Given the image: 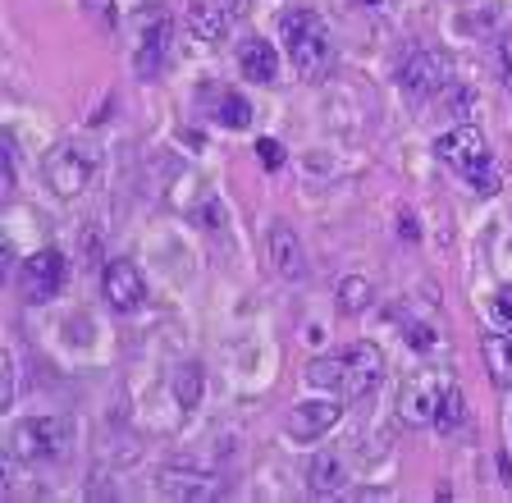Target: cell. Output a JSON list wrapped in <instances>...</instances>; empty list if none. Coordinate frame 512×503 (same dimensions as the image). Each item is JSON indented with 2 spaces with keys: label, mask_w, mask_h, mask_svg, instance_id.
Instances as JSON below:
<instances>
[{
  "label": "cell",
  "mask_w": 512,
  "mask_h": 503,
  "mask_svg": "<svg viewBox=\"0 0 512 503\" xmlns=\"http://www.w3.org/2000/svg\"><path fill=\"white\" fill-rule=\"evenodd\" d=\"M238 69H243L252 83H275L279 78V51L266 42V37H247L238 46Z\"/></svg>",
  "instance_id": "obj_15"
},
{
  "label": "cell",
  "mask_w": 512,
  "mask_h": 503,
  "mask_svg": "<svg viewBox=\"0 0 512 503\" xmlns=\"http://www.w3.org/2000/svg\"><path fill=\"white\" fill-rule=\"evenodd\" d=\"M83 10H87V19L101 28V33H110L119 23V10H115V0H83Z\"/></svg>",
  "instance_id": "obj_25"
},
{
  "label": "cell",
  "mask_w": 512,
  "mask_h": 503,
  "mask_svg": "<svg viewBox=\"0 0 512 503\" xmlns=\"http://www.w3.org/2000/svg\"><path fill=\"white\" fill-rule=\"evenodd\" d=\"M211 119L224 124V129H247V124H252V106H247L238 92H220L211 106Z\"/></svg>",
  "instance_id": "obj_20"
},
{
  "label": "cell",
  "mask_w": 512,
  "mask_h": 503,
  "mask_svg": "<svg viewBox=\"0 0 512 503\" xmlns=\"http://www.w3.org/2000/svg\"><path fill=\"white\" fill-rule=\"evenodd\" d=\"M439 394H444V385H439V375L421 371L412 375L403 389H398V421L412 430L421 426H435V407H439Z\"/></svg>",
  "instance_id": "obj_9"
},
{
  "label": "cell",
  "mask_w": 512,
  "mask_h": 503,
  "mask_svg": "<svg viewBox=\"0 0 512 503\" xmlns=\"http://www.w3.org/2000/svg\"><path fill=\"white\" fill-rule=\"evenodd\" d=\"M188 33L197 37V42H206V46H220V42H229V19L234 14L224 10V0H188Z\"/></svg>",
  "instance_id": "obj_14"
},
{
  "label": "cell",
  "mask_w": 512,
  "mask_h": 503,
  "mask_svg": "<svg viewBox=\"0 0 512 503\" xmlns=\"http://www.w3.org/2000/svg\"><path fill=\"white\" fill-rule=\"evenodd\" d=\"M343 417V398H311V403H298L293 407V417H288V435L298 439V444H311V439L330 435Z\"/></svg>",
  "instance_id": "obj_13"
},
{
  "label": "cell",
  "mask_w": 512,
  "mask_h": 503,
  "mask_svg": "<svg viewBox=\"0 0 512 503\" xmlns=\"http://www.w3.org/2000/svg\"><path fill=\"white\" fill-rule=\"evenodd\" d=\"M384 380V353L375 343H352L343 353V398H366Z\"/></svg>",
  "instance_id": "obj_10"
},
{
  "label": "cell",
  "mask_w": 512,
  "mask_h": 503,
  "mask_svg": "<svg viewBox=\"0 0 512 503\" xmlns=\"http://www.w3.org/2000/svg\"><path fill=\"white\" fill-rule=\"evenodd\" d=\"M270 266H275V275L284 284H307L311 261L293 225H270Z\"/></svg>",
  "instance_id": "obj_12"
},
{
  "label": "cell",
  "mask_w": 512,
  "mask_h": 503,
  "mask_svg": "<svg viewBox=\"0 0 512 503\" xmlns=\"http://www.w3.org/2000/svg\"><path fill=\"white\" fill-rule=\"evenodd\" d=\"M508 439H512V417H508Z\"/></svg>",
  "instance_id": "obj_31"
},
{
  "label": "cell",
  "mask_w": 512,
  "mask_h": 503,
  "mask_svg": "<svg viewBox=\"0 0 512 503\" xmlns=\"http://www.w3.org/2000/svg\"><path fill=\"white\" fill-rule=\"evenodd\" d=\"M307 385L316 389H343V353H330V357H311L307 362Z\"/></svg>",
  "instance_id": "obj_22"
},
{
  "label": "cell",
  "mask_w": 512,
  "mask_h": 503,
  "mask_svg": "<svg viewBox=\"0 0 512 503\" xmlns=\"http://www.w3.org/2000/svg\"><path fill=\"white\" fill-rule=\"evenodd\" d=\"M69 279V261H64L60 247H42L23 261V298L28 302H51Z\"/></svg>",
  "instance_id": "obj_8"
},
{
  "label": "cell",
  "mask_w": 512,
  "mask_h": 503,
  "mask_svg": "<svg viewBox=\"0 0 512 503\" xmlns=\"http://www.w3.org/2000/svg\"><path fill=\"white\" fill-rule=\"evenodd\" d=\"M448 83H453V60L444 51H435V46H416L403 65H398V87L416 101L439 97Z\"/></svg>",
  "instance_id": "obj_5"
},
{
  "label": "cell",
  "mask_w": 512,
  "mask_h": 503,
  "mask_svg": "<svg viewBox=\"0 0 512 503\" xmlns=\"http://www.w3.org/2000/svg\"><path fill=\"white\" fill-rule=\"evenodd\" d=\"M435 151H439V161L453 165V170H458L480 197H494V193H499V170H494L490 142H485V133H480L476 124H467V119H462L458 129L439 133Z\"/></svg>",
  "instance_id": "obj_2"
},
{
  "label": "cell",
  "mask_w": 512,
  "mask_h": 503,
  "mask_svg": "<svg viewBox=\"0 0 512 503\" xmlns=\"http://www.w3.org/2000/svg\"><path fill=\"white\" fill-rule=\"evenodd\" d=\"M462 421H467V398H462L458 385H444V394H439V407H435V426L439 430H458Z\"/></svg>",
  "instance_id": "obj_23"
},
{
  "label": "cell",
  "mask_w": 512,
  "mask_h": 503,
  "mask_svg": "<svg viewBox=\"0 0 512 503\" xmlns=\"http://www.w3.org/2000/svg\"><path fill=\"white\" fill-rule=\"evenodd\" d=\"M398 234H403L407 238V243H416V238H421V229H416V215H398Z\"/></svg>",
  "instance_id": "obj_30"
},
{
  "label": "cell",
  "mask_w": 512,
  "mask_h": 503,
  "mask_svg": "<svg viewBox=\"0 0 512 503\" xmlns=\"http://www.w3.org/2000/svg\"><path fill=\"white\" fill-rule=\"evenodd\" d=\"M343 485H348V462H343V453H316L307 467V490L316 494V499H330Z\"/></svg>",
  "instance_id": "obj_16"
},
{
  "label": "cell",
  "mask_w": 512,
  "mask_h": 503,
  "mask_svg": "<svg viewBox=\"0 0 512 503\" xmlns=\"http://www.w3.org/2000/svg\"><path fill=\"white\" fill-rule=\"evenodd\" d=\"M371 5H375V0H371Z\"/></svg>",
  "instance_id": "obj_32"
},
{
  "label": "cell",
  "mask_w": 512,
  "mask_h": 503,
  "mask_svg": "<svg viewBox=\"0 0 512 503\" xmlns=\"http://www.w3.org/2000/svg\"><path fill=\"white\" fill-rule=\"evenodd\" d=\"M174 403L183 407V412H192V407L202 403V389H206V371L197 362H183L179 371H174Z\"/></svg>",
  "instance_id": "obj_19"
},
{
  "label": "cell",
  "mask_w": 512,
  "mask_h": 503,
  "mask_svg": "<svg viewBox=\"0 0 512 503\" xmlns=\"http://www.w3.org/2000/svg\"><path fill=\"white\" fill-rule=\"evenodd\" d=\"M101 289H106V302L115 311H138L142 302H147V279H142V270L124 257L106 261V270H101Z\"/></svg>",
  "instance_id": "obj_11"
},
{
  "label": "cell",
  "mask_w": 512,
  "mask_h": 503,
  "mask_svg": "<svg viewBox=\"0 0 512 503\" xmlns=\"http://www.w3.org/2000/svg\"><path fill=\"white\" fill-rule=\"evenodd\" d=\"M0 380H5V389H0V407L10 412L14 389H19V366H14V353H0Z\"/></svg>",
  "instance_id": "obj_26"
},
{
  "label": "cell",
  "mask_w": 512,
  "mask_h": 503,
  "mask_svg": "<svg viewBox=\"0 0 512 503\" xmlns=\"http://www.w3.org/2000/svg\"><path fill=\"white\" fill-rule=\"evenodd\" d=\"M19 188V161H14V142H5V193Z\"/></svg>",
  "instance_id": "obj_28"
},
{
  "label": "cell",
  "mask_w": 512,
  "mask_h": 503,
  "mask_svg": "<svg viewBox=\"0 0 512 503\" xmlns=\"http://www.w3.org/2000/svg\"><path fill=\"white\" fill-rule=\"evenodd\" d=\"M96 165H101V156H96V147H92L87 138H64V142H55V147L46 151V161H42L46 188H51L60 202H74L78 193H87V188H92Z\"/></svg>",
  "instance_id": "obj_3"
},
{
  "label": "cell",
  "mask_w": 512,
  "mask_h": 503,
  "mask_svg": "<svg viewBox=\"0 0 512 503\" xmlns=\"http://www.w3.org/2000/svg\"><path fill=\"white\" fill-rule=\"evenodd\" d=\"M256 151H261V165H266V170H279V165H284V147H279L275 138H261Z\"/></svg>",
  "instance_id": "obj_27"
},
{
  "label": "cell",
  "mask_w": 512,
  "mask_h": 503,
  "mask_svg": "<svg viewBox=\"0 0 512 503\" xmlns=\"http://www.w3.org/2000/svg\"><path fill=\"white\" fill-rule=\"evenodd\" d=\"M174 55V19L170 14H151L142 19V33H138V46H133V74L138 78H160L165 65Z\"/></svg>",
  "instance_id": "obj_6"
},
{
  "label": "cell",
  "mask_w": 512,
  "mask_h": 503,
  "mask_svg": "<svg viewBox=\"0 0 512 503\" xmlns=\"http://www.w3.org/2000/svg\"><path fill=\"white\" fill-rule=\"evenodd\" d=\"M74 435H78L74 417H28L10 430V458L28 462V467H37V462H55V458L69 453Z\"/></svg>",
  "instance_id": "obj_4"
},
{
  "label": "cell",
  "mask_w": 512,
  "mask_h": 503,
  "mask_svg": "<svg viewBox=\"0 0 512 503\" xmlns=\"http://www.w3.org/2000/svg\"><path fill=\"white\" fill-rule=\"evenodd\" d=\"M490 325H494V330H512V284H499V289H494Z\"/></svg>",
  "instance_id": "obj_24"
},
{
  "label": "cell",
  "mask_w": 512,
  "mask_h": 503,
  "mask_svg": "<svg viewBox=\"0 0 512 503\" xmlns=\"http://www.w3.org/2000/svg\"><path fill=\"white\" fill-rule=\"evenodd\" d=\"M156 490L165 494V499H183V503H211L224 494V481L215 476V471L206 467H160L156 476Z\"/></svg>",
  "instance_id": "obj_7"
},
{
  "label": "cell",
  "mask_w": 512,
  "mask_h": 503,
  "mask_svg": "<svg viewBox=\"0 0 512 503\" xmlns=\"http://www.w3.org/2000/svg\"><path fill=\"white\" fill-rule=\"evenodd\" d=\"M375 302V289H371V279H362V275H348L339 284V311L343 316H362L366 307Z\"/></svg>",
  "instance_id": "obj_21"
},
{
  "label": "cell",
  "mask_w": 512,
  "mask_h": 503,
  "mask_svg": "<svg viewBox=\"0 0 512 503\" xmlns=\"http://www.w3.org/2000/svg\"><path fill=\"white\" fill-rule=\"evenodd\" d=\"M499 74H503V87L512 92V42H499Z\"/></svg>",
  "instance_id": "obj_29"
},
{
  "label": "cell",
  "mask_w": 512,
  "mask_h": 503,
  "mask_svg": "<svg viewBox=\"0 0 512 503\" xmlns=\"http://www.w3.org/2000/svg\"><path fill=\"white\" fill-rule=\"evenodd\" d=\"M480 353H485V366H490L494 385L512 389V330H490L485 343H480Z\"/></svg>",
  "instance_id": "obj_17"
},
{
  "label": "cell",
  "mask_w": 512,
  "mask_h": 503,
  "mask_svg": "<svg viewBox=\"0 0 512 503\" xmlns=\"http://www.w3.org/2000/svg\"><path fill=\"white\" fill-rule=\"evenodd\" d=\"M279 33H284V46H288V60L298 69V78L307 83H320L330 74L334 65V42H330V28L320 19L316 10L307 5H293V10L279 14Z\"/></svg>",
  "instance_id": "obj_1"
},
{
  "label": "cell",
  "mask_w": 512,
  "mask_h": 503,
  "mask_svg": "<svg viewBox=\"0 0 512 503\" xmlns=\"http://www.w3.org/2000/svg\"><path fill=\"white\" fill-rule=\"evenodd\" d=\"M394 321L403 325V339L412 343L416 353H435V348H439V325H435V321H416L412 307H398Z\"/></svg>",
  "instance_id": "obj_18"
}]
</instances>
